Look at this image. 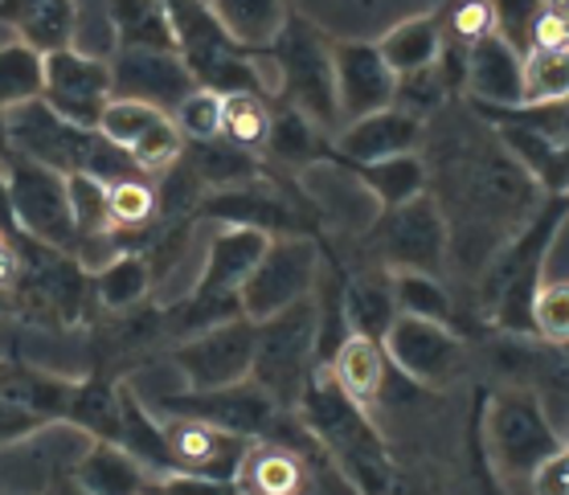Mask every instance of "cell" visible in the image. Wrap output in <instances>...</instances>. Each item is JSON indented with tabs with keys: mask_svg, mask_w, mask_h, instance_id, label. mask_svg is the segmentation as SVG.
I'll return each mask as SVG.
<instances>
[{
	"mask_svg": "<svg viewBox=\"0 0 569 495\" xmlns=\"http://www.w3.org/2000/svg\"><path fill=\"white\" fill-rule=\"evenodd\" d=\"M488 9L496 21V38L525 58L532 50V26L545 13V0H488Z\"/></svg>",
	"mask_w": 569,
	"mask_h": 495,
	"instance_id": "obj_45",
	"label": "cell"
},
{
	"mask_svg": "<svg viewBox=\"0 0 569 495\" xmlns=\"http://www.w3.org/2000/svg\"><path fill=\"white\" fill-rule=\"evenodd\" d=\"M467 94L483 107L525 103V58L508 41L492 38L467 46Z\"/></svg>",
	"mask_w": 569,
	"mask_h": 495,
	"instance_id": "obj_21",
	"label": "cell"
},
{
	"mask_svg": "<svg viewBox=\"0 0 569 495\" xmlns=\"http://www.w3.org/2000/svg\"><path fill=\"white\" fill-rule=\"evenodd\" d=\"M160 196L143 176H123V181L107 184V213H111V234H131L156 218Z\"/></svg>",
	"mask_w": 569,
	"mask_h": 495,
	"instance_id": "obj_40",
	"label": "cell"
},
{
	"mask_svg": "<svg viewBox=\"0 0 569 495\" xmlns=\"http://www.w3.org/2000/svg\"><path fill=\"white\" fill-rule=\"evenodd\" d=\"M479 438L488 451V463L500 479H529L545 458L561 451V434L545 414L541 397L525 385L500 393H483L479 410Z\"/></svg>",
	"mask_w": 569,
	"mask_h": 495,
	"instance_id": "obj_2",
	"label": "cell"
},
{
	"mask_svg": "<svg viewBox=\"0 0 569 495\" xmlns=\"http://www.w3.org/2000/svg\"><path fill=\"white\" fill-rule=\"evenodd\" d=\"M193 148L189 156V172L193 181L209 184V189H238V184H250L267 176L254 152H242V148L226 144V140H209V144H184Z\"/></svg>",
	"mask_w": 569,
	"mask_h": 495,
	"instance_id": "obj_32",
	"label": "cell"
},
{
	"mask_svg": "<svg viewBox=\"0 0 569 495\" xmlns=\"http://www.w3.org/2000/svg\"><path fill=\"white\" fill-rule=\"evenodd\" d=\"M0 26H9L17 41L41 58L78 46V4L74 0H0Z\"/></svg>",
	"mask_w": 569,
	"mask_h": 495,
	"instance_id": "obj_22",
	"label": "cell"
},
{
	"mask_svg": "<svg viewBox=\"0 0 569 495\" xmlns=\"http://www.w3.org/2000/svg\"><path fill=\"white\" fill-rule=\"evenodd\" d=\"M545 9H557V13H569V0H545Z\"/></svg>",
	"mask_w": 569,
	"mask_h": 495,
	"instance_id": "obj_56",
	"label": "cell"
},
{
	"mask_svg": "<svg viewBox=\"0 0 569 495\" xmlns=\"http://www.w3.org/2000/svg\"><path fill=\"white\" fill-rule=\"evenodd\" d=\"M271 135V107L262 94H226L221 103V140L242 152H262Z\"/></svg>",
	"mask_w": 569,
	"mask_h": 495,
	"instance_id": "obj_37",
	"label": "cell"
},
{
	"mask_svg": "<svg viewBox=\"0 0 569 495\" xmlns=\"http://www.w3.org/2000/svg\"><path fill=\"white\" fill-rule=\"evenodd\" d=\"M131 164H136V172H169L181 164L184 156V135L177 131V123H172V115H164L160 123H156L148 135H143L140 144L128 152Z\"/></svg>",
	"mask_w": 569,
	"mask_h": 495,
	"instance_id": "obj_44",
	"label": "cell"
},
{
	"mask_svg": "<svg viewBox=\"0 0 569 495\" xmlns=\"http://www.w3.org/2000/svg\"><path fill=\"white\" fill-rule=\"evenodd\" d=\"M41 99L82 131H99L107 103L116 99V82H111V58L103 53H87L70 46V50L46 53V91Z\"/></svg>",
	"mask_w": 569,
	"mask_h": 495,
	"instance_id": "obj_10",
	"label": "cell"
},
{
	"mask_svg": "<svg viewBox=\"0 0 569 495\" xmlns=\"http://www.w3.org/2000/svg\"><path fill=\"white\" fill-rule=\"evenodd\" d=\"M389 287H393V307L406 320H430V324H447L455 320L451 291L442 287L439 274L422 271H389Z\"/></svg>",
	"mask_w": 569,
	"mask_h": 495,
	"instance_id": "obj_33",
	"label": "cell"
},
{
	"mask_svg": "<svg viewBox=\"0 0 569 495\" xmlns=\"http://www.w3.org/2000/svg\"><path fill=\"white\" fill-rule=\"evenodd\" d=\"M561 451H569V422L561 426Z\"/></svg>",
	"mask_w": 569,
	"mask_h": 495,
	"instance_id": "obj_57",
	"label": "cell"
},
{
	"mask_svg": "<svg viewBox=\"0 0 569 495\" xmlns=\"http://www.w3.org/2000/svg\"><path fill=\"white\" fill-rule=\"evenodd\" d=\"M279 65V103L296 107L316 123H340L337 107V70H332V41L311 26L308 17L287 13L279 38L267 50Z\"/></svg>",
	"mask_w": 569,
	"mask_h": 495,
	"instance_id": "obj_4",
	"label": "cell"
},
{
	"mask_svg": "<svg viewBox=\"0 0 569 495\" xmlns=\"http://www.w3.org/2000/svg\"><path fill=\"white\" fill-rule=\"evenodd\" d=\"M418 144H422V119L406 115L401 107H386L377 115L345 123L328 156L337 164H377L389 156H415Z\"/></svg>",
	"mask_w": 569,
	"mask_h": 495,
	"instance_id": "obj_19",
	"label": "cell"
},
{
	"mask_svg": "<svg viewBox=\"0 0 569 495\" xmlns=\"http://www.w3.org/2000/svg\"><path fill=\"white\" fill-rule=\"evenodd\" d=\"M442 94H447V82H442L439 65H430V70H418V74H406L398 79V94H393V107H401L406 115L422 119L427 111L442 103Z\"/></svg>",
	"mask_w": 569,
	"mask_h": 495,
	"instance_id": "obj_46",
	"label": "cell"
},
{
	"mask_svg": "<svg viewBox=\"0 0 569 495\" xmlns=\"http://www.w3.org/2000/svg\"><path fill=\"white\" fill-rule=\"evenodd\" d=\"M13 156H17V152H13V135H9V115L0 111V169H4Z\"/></svg>",
	"mask_w": 569,
	"mask_h": 495,
	"instance_id": "obj_54",
	"label": "cell"
},
{
	"mask_svg": "<svg viewBox=\"0 0 569 495\" xmlns=\"http://www.w3.org/2000/svg\"><path fill=\"white\" fill-rule=\"evenodd\" d=\"M160 119H164V111H156V107H148V103H136V99H111L103 119H99V135H103L107 144L131 152Z\"/></svg>",
	"mask_w": 569,
	"mask_h": 495,
	"instance_id": "obj_41",
	"label": "cell"
},
{
	"mask_svg": "<svg viewBox=\"0 0 569 495\" xmlns=\"http://www.w3.org/2000/svg\"><path fill=\"white\" fill-rule=\"evenodd\" d=\"M9 135H13L17 156L46 164L62 176L91 169V152L99 140V131H82L74 123H66L46 99H33V103L9 111Z\"/></svg>",
	"mask_w": 569,
	"mask_h": 495,
	"instance_id": "obj_13",
	"label": "cell"
},
{
	"mask_svg": "<svg viewBox=\"0 0 569 495\" xmlns=\"http://www.w3.org/2000/svg\"><path fill=\"white\" fill-rule=\"evenodd\" d=\"M148 495H233V487L206 479V475H193V471H169V475L148 479Z\"/></svg>",
	"mask_w": 569,
	"mask_h": 495,
	"instance_id": "obj_48",
	"label": "cell"
},
{
	"mask_svg": "<svg viewBox=\"0 0 569 495\" xmlns=\"http://www.w3.org/2000/svg\"><path fill=\"white\" fill-rule=\"evenodd\" d=\"M492 33H496V21H492L488 0H455L451 41H459V46H476V41L492 38Z\"/></svg>",
	"mask_w": 569,
	"mask_h": 495,
	"instance_id": "obj_47",
	"label": "cell"
},
{
	"mask_svg": "<svg viewBox=\"0 0 569 495\" xmlns=\"http://www.w3.org/2000/svg\"><path fill=\"white\" fill-rule=\"evenodd\" d=\"M111 82H116V99H136L164 115H172L197 91L181 53L164 50H116L111 53Z\"/></svg>",
	"mask_w": 569,
	"mask_h": 495,
	"instance_id": "obj_14",
	"label": "cell"
},
{
	"mask_svg": "<svg viewBox=\"0 0 569 495\" xmlns=\"http://www.w3.org/2000/svg\"><path fill=\"white\" fill-rule=\"evenodd\" d=\"M373 242L386 271L439 274L447 262V222L435 196H418L410 205L389 209L373 225Z\"/></svg>",
	"mask_w": 569,
	"mask_h": 495,
	"instance_id": "obj_12",
	"label": "cell"
},
{
	"mask_svg": "<svg viewBox=\"0 0 569 495\" xmlns=\"http://www.w3.org/2000/svg\"><path fill=\"white\" fill-rule=\"evenodd\" d=\"M201 218L221 225H242V230H259L267 238H299L303 225H299V213L287 205L279 189L267 184V176L250 184H238V189H213V193L197 205Z\"/></svg>",
	"mask_w": 569,
	"mask_h": 495,
	"instance_id": "obj_16",
	"label": "cell"
},
{
	"mask_svg": "<svg viewBox=\"0 0 569 495\" xmlns=\"http://www.w3.org/2000/svg\"><path fill=\"white\" fill-rule=\"evenodd\" d=\"M172 365L181 373L184 390H230L247 385L254 368V324L250 320H230L209 332L181 340L172 352Z\"/></svg>",
	"mask_w": 569,
	"mask_h": 495,
	"instance_id": "obj_11",
	"label": "cell"
},
{
	"mask_svg": "<svg viewBox=\"0 0 569 495\" xmlns=\"http://www.w3.org/2000/svg\"><path fill=\"white\" fill-rule=\"evenodd\" d=\"M332 70H337V107L340 123H357L393 107L398 74L389 70L373 41H337L332 46Z\"/></svg>",
	"mask_w": 569,
	"mask_h": 495,
	"instance_id": "obj_15",
	"label": "cell"
},
{
	"mask_svg": "<svg viewBox=\"0 0 569 495\" xmlns=\"http://www.w3.org/2000/svg\"><path fill=\"white\" fill-rule=\"evenodd\" d=\"M152 287V271L140 254H116L111 262H103V271L94 274V295L103 303L107 312H128L148 295Z\"/></svg>",
	"mask_w": 569,
	"mask_h": 495,
	"instance_id": "obj_36",
	"label": "cell"
},
{
	"mask_svg": "<svg viewBox=\"0 0 569 495\" xmlns=\"http://www.w3.org/2000/svg\"><path fill=\"white\" fill-rule=\"evenodd\" d=\"M160 417V431L169 438V451L177 458V471H193V475H206V479L230 483L238 475V463L250 451L247 438H233V434H221L206 422H193V417Z\"/></svg>",
	"mask_w": 569,
	"mask_h": 495,
	"instance_id": "obj_18",
	"label": "cell"
},
{
	"mask_svg": "<svg viewBox=\"0 0 569 495\" xmlns=\"http://www.w3.org/2000/svg\"><path fill=\"white\" fill-rule=\"evenodd\" d=\"M569 222V193L545 196L537 213L520 225L512 242L500 246L479 274V300L483 315L505 336H532V300L545 287V262L553 250L561 225Z\"/></svg>",
	"mask_w": 569,
	"mask_h": 495,
	"instance_id": "obj_1",
	"label": "cell"
},
{
	"mask_svg": "<svg viewBox=\"0 0 569 495\" xmlns=\"http://www.w3.org/2000/svg\"><path fill=\"white\" fill-rule=\"evenodd\" d=\"M345 169L361 181V189L373 196V205L381 213L427 196L430 176H427V164L418 156H389V160H377V164H345Z\"/></svg>",
	"mask_w": 569,
	"mask_h": 495,
	"instance_id": "obj_28",
	"label": "cell"
},
{
	"mask_svg": "<svg viewBox=\"0 0 569 495\" xmlns=\"http://www.w3.org/2000/svg\"><path fill=\"white\" fill-rule=\"evenodd\" d=\"M46 91V58L29 50L26 41H4L0 46V111L9 115L17 107L33 103Z\"/></svg>",
	"mask_w": 569,
	"mask_h": 495,
	"instance_id": "obj_34",
	"label": "cell"
},
{
	"mask_svg": "<svg viewBox=\"0 0 569 495\" xmlns=\"http://www.w3.org/2000/svg\"><path fill=\"white\" fill-rule=\"evenodd\" d=\"M561 361H566V368H569V344H566V348H561Z\"/></svg>",
	"mask_w": 569,
	"mask_h": 495,
	"instance_id": "obj_58",
	"label": "cell"
},
{
	"mask_svg": "<svg viewBox=\"0 0 569 495\" xmlns=\"http://www.w3.org/2000/svg\"><path fill=\"white\" fill-rule=\"evenodd\" d=\"M569 103V50H529L525 53V103L553 107Z\"/></svg>",
	"mask_w": 569,
	"mask_h": 495,
	"instance_id": "obj_38",
	"label": "cell"
},
{
	"mask_svg": "<svg viewBox=\"0 0 569 495\" xmlns=\"http://www.w3.org/2000/svg\"><path fill=\"white\" fill-rule=\"evenodd\" d=\"M532 50H569V13L545 9L532 26Z\"/></svg>",
	"mask_w": 569,
	"mask_h": 495,
	"instance_id": "obj_51",
	"label": "cell"
},
{
	"mask_svg": "<svg viewBox=\"0 0 569 495\" xmlns=\"http://www.w3.org/2000/svg\"><path fill=\"white\" fill-rule=\"evenodd\" d=\"M262 152L271 160H279V164H287V169L308 172L311 164L323 160L320 128L303 111H296V107H279V111H271V135H267Z\"/></svg>",
	"mask_w": 569,
	"mask_h": 495,
	"instance_id": "obj_31",
	"label": "cell"
},
{
	"mask_svg": "<svg viewBox=\"0 0 569 495\" xmlns=\"http://www.w3.org/2000/svg\"><path fill=\"white\" fill-rule=\"evenodd\" d=\"M271 246V238L259 230H242V225H221L206 250V266L197 274V287L189 295L197 300H238L254 266L262 262ZM242 303V300H238Z\"/></svg>",
	"mask_w": 569,
	"mask_h": 495,
	"instance_id": "obj_17",
	"label": "cell"
},
{
	"mask_svg": "<svg viewBox=\"0 0 569 495\" xmlns=\"http://www.w3.org/2000/svg\"><path fill=\"white\" fill-rule=\"evenodd\" d=\"M0 238L13 246L21 230H17V213H13V196H9V181H4V169H0Z\"/></svg>",
	"mask_w": 569,
	"mask_h": 495,
	"instance_id": "obj_52",
	"label": "cell"
},
{
	"mask_svg": "<svg viewBox=\"0 0 569 495\" xmlns=\"http://www.w3.org/2000/svg\"><path fill=\"white\" fill-rule=\"evenodd\" d=\"M340 303H345V324H349V332H357V336L386 340L389 324L398 320L386 266H381V271H365V274H357V279H345Z\"/></svg>",
	"mask_w": 569,
	"mask_h": 495,
	"instance_id": "obj_27",
	"label": "cell"
},
{
	"mask_svg": "<svg viewBox=\"0 0 569 495\" xmlns=\"http://www.w3.org/2000/svg\"><path fill=\"white\" fill-rule=\"evenodd\" d=\"M66 193H70V213H74L78 246L94 242V238H111V213H107V184L91 172H70L66 176Z\"/></svg>",
	"mask_w": 569,
	"mask_h": 495,
	"instance_id": "obj_39",
	"label": "cell"
},
{
	"mask_svg": "<svg viewBox=\"0 0 569 495\" xmlns=\"http://www.w3.org/2000/svg\"><path fill=\"white\" fill-rule=\"evenodd\" d=\"M532 336L566 348L569 344V279L561 283H545L532 300Z\"/></svg>",
	"mask_w": 569,
	"mask_h": 495,
	"instance_id": "obj_43",
	"label": "cell"
},
{
	"mask_svg": "<svg viewBox=\"0 0 569 495\" xmlns=\"http://www.w3.org/2000/svg\"><path fill=\"white\" fill-rule=\"evenodd\" d=\"M381 348H386L389 368H398L401 377H410L422 390H447L467 365L463 336L455 327L430 324V320H406V315H398L389 324Z\"/></svg>",
	"mask_w": 569,
	"mask_h": 495,
	"instance_id": "obj_9",
	"label": "cell"
},
{
	"mask_svg": "<svg viewBox=\"0 0 569 495\" xmlns=\"http://www.w3.org/2000/svg\"><path fill=\"white\" fill-rule=\"evenodd\" d=\"M532 495H569V451H557L529 475Z\"/></svg>",
	"mask_w": 569,
	"mask_h": 495,
	"instance_id": "obj_50",
	"label": "cell"
},
{
	"mask_svg": "<svg viewBox=\"0 0 569 495\" xmlns=\"http://www.w3.org/2000/svg\"><path fill=\"white\" fill-rule=\"evenodd\" d=\"M160 414L169 417H193V422H206L213 431L233 434V438H247V443H271L279 422H283V410L259 390V385H230V390H181V393H164L160 397Z\"/></svg>",
	"mask_w": 569,
	"mask_h": 495,
	"instance_id": "obj_8",
	"label": "cell"
},
{
	"mask_svg": "<svg viewBox=\"0 0 569 495\" xmlns=\"http://www.w3.org/2000/svg\"><path fill=\"white\" fill-rule=\"evenodd\" d=\"M107 26L116 50H164L177 53V33L164 0H107Z\"/></svg>",
	"mask_w": 569,
	"mask_h": 495,
	"instance_id": "obj_26",
	"label": "cell"
},
{
	"mask_svg": "<svg viewBox=\"0 0 569 495\" xmlns=\"http://www.w3.org/2000/svg\"><path fill=\"white\" fill-rule=\"evenodd\" d=\"M320 246L308 234L271 238L262 262L254 266V274L247 279L242 295H238L242 300V315H247L250 324H262V320L283 315L287 307L311 300L316 283H320Z\"/></svg>",
	"mask_w": 569,
	"mask_h": 495,
	"instance_id": "obj_6",
	"label": "cell"
},
{
	"mask_svg": "<svg viewBox=\"0 0 569 495\" xmlns=\"http://www.w3.org/2000/svg\"><path fill=\"white\" fill-rule=\"evenodd\" d=\"M442 26L435 17H410V21H401L386 33V38L377 41V50L381 58L389 62V70L406 79V74H418V70H430V65H439V53H442Z\"/></svg>",
	"mask_w": 569,
	"mask_h": 495,
	"instance_id": "obj_30",
	"label": "cell"
},
{
	"mask_svg": "<svg viewBox=\"0 0 569 495\" xmlns=\"http://www.w3.org/2000/svg\"><path fill=\"white\" fill-rule=\"evenodd\" d=\"M50 426L46 417H38L33 410H26V405H13L0 397V446H17L26 443V438H33V434H41Z\"/></svg>",
	"mask_w": 569,
	"mask_h": 495,
	"instance_id": "obj_49",
	"label": "cell"
},
{
	"mask_svg": "<svg viewBox=\"0 0 569 495\" xmlns=\"http://www.w3.org/2000/svg\"><path fill=\"white\" fill-rule=\"evenodd\" d=\"M320 458L323 451L303 455L283 443H250L233 475V495H316Z\"/></svg>",
	"mask_w": 569,
	"mask_h": 495,
	"instance_id": "obj_20",
	"label": "cell"
},
{
	"mask_svg": "<svg viewBox=\"0 0 569 495\" xmlns=\"http://www.w3.org/2000/svg\"><path fill=\"white\" fill-rule=\"evenodd\" d=\"M0 365H4V361H0Z\"/></svg>",
	"mask_w": 569,
	"mask_h": 495,
	"instance_id": "obj_59",
	"label": "cell"
},
{
	"mask_svg": "<svg viewBox=\"0 0 569 495\" xmlns=\"http://www.w3.org/2000/svg\"><path fill=\"white\" fill-rule=\"evenodd\" d=\"M148 471L116 443H91L70 467V483L87 495H148Z\"/></svg>",
	"mask_w": 569,
	"mask_h": 495,
	"instance_id": "obj_24",
	"label": "cell"
},
{
	"mask_svg": "<svg viewBox=\"0 0 569 495\" xmlns=\"http://www.w3.org/2000/svg\"><path fill=\"white\" fill-rule=\"evenodd\" d=\"M13 279H17V254H13V246L0 238V287H13Z\"/></svg>",
	"mask_w": 569,
	"mask_h": 495,
	"instance_id": "obj_53",
	"label": "cell"
},
{
	"mask_svg": "<svg viewBox=\"0 0 569 495\" xmlns=\"http://www.w3.org/2000/svg\"><path fill=\"white\" fill-rule=\"evenodd\" d=\"M328 373L337 377V385L345 390L349 402H357L361 410H373L381 397H386V377H389V361L381 340L369 336H345L332 361H328Z\"/></svg>",
	"mask_w": 569,
	"mask_h": 495,
	"instance_id": "obj_23",
	"label": "cell"
},
{
	"mask_svg": "<svg viewBox=\"0 0 569 495\" xmlns=\"http://www.w3.org/2000/svg\"><path fill=\"white\" fill-rule=\"evenodd\" d=\"M78 381L46 373L38 365H21V361H4L0 365V397L13 405H26L46 422H62L70 414Z\"/></svg>",
	"mask_w": 569,
	"mask_h": 495,
	"instance_id": "obj_25",
	"label": "cell"
},
{
	"mask_svg": "<svg viewBox=\"0 0 569 495\" xmlns=\"http://www.w3.org/2000/svg\"><path fill=\"white\" fill-rule=\"evenodd\" d=\"M206 4L218 17V26L247 53L271 50V41L287 21L283 0H206Z\"/></svg>",
	"mask_w": 569,
	"mask_h": 495,
	"instance_id": "obj_29",
	"label": "cell"
},
{
	"mask_svg": "<svg viewBox=\"0 0 569 495\" xmlns=\"http://www.w3.org/2000/svg\"><path fill=\"white\" fill-rule=\"evenodd\" d=\"M4 181H9V196H13L17 230L21 234L41 242V246L58 250V254L78 250V230L62 172L13 156L4 164Z\"/></svg>",
	"mask_w": 569,
	"mask_h": 495,
	"instance_id": "obj_7",
	"label": "cell"
},
{
	"mask_svg": "<svg viewBox=\"0 0 569 495\" xmlns=\"http://www.w3.org/2000/svg\"><path fill=\"white\" fill-rule=\"evenodd\" d=\"M221 103H226V94L201 91V87H197V91L172 111V123H177V131L184 135V144L221 140Z\"/></svg>",
	"mask_w": 569,
	"mask_h": 495,
	"instance_id": "obj_42",
	"label": "cell"
},
{
	"mask_svg": "<svg viewBox=\"0 0 569 495\" xmlns=\"http://www.w3.org/2000/svg\"><path fill=\"white\" fill-rule=\"evenodd\" d=\"M66 422H74L78 431L91 434V443L119 446V385H111L107 377L78 381Z\"/></svg>",
	"mask_w": 569,
	"mask_h": 495,
	"instance_id": "obj_35",
	"label": "cell"
},
{
	"mask_svg": "<svg viewBox=\"0 0 569 495\" xmlns=\"http://www.w3.org/2000/svg\"><path fill=\"white\" fill-rule=\"evenodd\" d=\"M177 33V53L189 65V74L201 91L218 94H259L254 79V53H247L238 41L218 26L206 0H164Z\"/></svg>",
	"mask_w": 569,
	"mask_h": 495,
	"instance_id": "obj_5",
	"label": "cell"
},
{
	"mask_svg": "<svg viewBox=\"0 0 569 495\" xmlns=\"http://www.w3.org/2000/svg\"><path fill=\"white\" fill-rule=\"evenodd\" d=\"M316 332H320L316 300H303L283 315L254 324L250 385H259L283 414H296L299 397L308 390L311 368H316Z\"/></svg>",
	"mask_w": 569,
	"mask_h": 495,
	"instance_id": "obj_3",
	"label": "cell"
},
{
	"mask_svg": "<svg viewBox=\"0 0 569 495\" xmlns=\"http://www.w3.org/2000/svg\"><path fill=\"white\" fill-rule=\"evenodd\" d=\"M53 495H87V492H78V487H74V483H70V479H66V487H53Z\"/></svg>",
	"mask_w": 569,
	"mask_h": 495,
	"instance_id": "obj_55",
	"label": "cell"
}]
</instances>
